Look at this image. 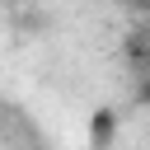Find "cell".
Instances as JSON below:
<instances>
[{
    "label": "cell",
    "instance_id": "obj_1",
    "mask_svg": "<svg viewBox=\"0 0 150 150\" xmlns=\"http://www.w3.org/2000/svg\"><path fill=\"white\" fill-rule=\"evenodd\" d=\"M141 98H145V103H150V75H145V84H141Z\"/></svg>",
    "mask_w": 150,
    "mask_h": 150
}]
</instances>
